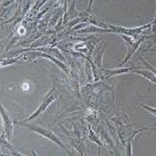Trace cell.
<instances>
[{"instance_id":"obj_12","label":"cell","mask_w":156,"mask_h":156,"mask_svg":"<svg viewBox=\"0 0 156 156\" xmlns=\"http://www.w3.org/2000/svg\"><path fill=\"white\" fill-rule=\"evenodd\" d=\"M89 138L91 140H93L94 142H95L96 144L100 145L101 147H103V144H101V142L100 141V140L98 139L97 136H96L95 133L92 131V129H90V126H89Z\"/></svg>"},{"instance_id":"obj_19","label":"cell","mask_w":156,"mask_h":156,"mask_svg":"<svg viewBox=\"0 0 156 156\" xmlns=\"http://www.w3.org/2000/svg\"><path fill=\"white\" fill-rule=\"evenodd\" d=\"M42 2V0H37V3H36V5H35V6H34V9H37V6H38L39 5H40V3H41V2Z\"/></svg>"},{"instance_id":"obj_15","label":"cell","mask_w":156,"mask_h":156,"mask_svg":"<svg viewBox=\"0 0 156 156\" xmlns=\"http://www.w3.org/2000/svg\"><path fill=\"white\" fill-rule=\"evenodd\" d=\"M141 105H142V106H143V108H146V109H147V110H148V111H150V112H151V113L156 114V108H151V107H147V105H143V104H142Z\"/></svg>"},{"instance_id":"obj_1","label":"cell","mask_w":156,"mask_h":156,"mask_svg":"<svg viewBox=\"0 0 156 156\" xmlns=\"http://www.w3.org/2000/svg\"><path fill=\"white\" fill-rule=\"evenodd\" d=\"M18 124L21 125V126H26V127H27L28 129H30V130H32V131L39 133V134L41 135V136H43L44 137H45V138L51 140V141L53 142V143L58 144L59 147H62L63 150H65V151H66L68 154H70V153H69V151L67 150V148H66V147H65V145L62 144V141L60 140V139L58 138V136H57L56 134H55L53 132L50 131V130H48V129H44V128L40 127V126L27 124V123H26L25 122H18Z\"/></svg>"},{"instance_id":"obj_3","label":"cell","mask_w":156,"mask_h":156,"mask_svg":"<svg viewBox=\"0 0 156 156\" xmlns=\"http://www.w3.org/2000/svg\"><path fill=\"white\" fill-rule=\"evenodd\" d=\"M151 25V23H148V24H146L144 26H142V27H135V28H127V27H118V26H115V25L105 24V27L112 29L113 33L125 34V35L129 36V37L131 36V37H133V38H136V36H138L139 34H141L144 29L149 27Z\"/></svg>"},{"instance_id":"obj_9","label":"cell","mask_w":156,"mask_h":156,"mask_svg":"<svg viewBox=\"0 0 156 156\" xmlns=\"http://www.w3.org/2000/svg\"><path fill=\"white\" fill-rule=\"evenodd\" d=\"M110 33L112 32V29L110 28H100L98 27H94V25H90L89 27L83 29H80L78 33Z\"/></svg>"},{"instance_id":"obj_17","label":"cell","mask_w":156,"mask_h":156,"mask_svg":"<svg viewBox=\"0 0 156 156\" xmlns=\"http://www.w3.org/2000/svg\"><path fill=\"white\" fill-rule=\"evenodd\" d=\"M48 0H42V2H41V3H40V5H39L38 6H37V9H36V10L38 11V10H39V9H40V8H41V6H42V5H44V3H45V2H48Z\"/></svg>"},{"instance_id":"obj_5","label":"cell","mask_w":156,"mask_h":156,"mask_svg":"<svg viewBox=\"0 0 156 156\" xmlns=\"http://www.w3.org/2000/svg\"><path fill=\"white\" fill-rule=\"evenodd\" d=\"M1 115L3 121V128L5 136L8 141H10L12 138V130H13V120L8 115L6 110H5L2 105L1 106Z\"/></svg>"},{"instance_id":"obj_4","label":"cell","mask_w":156,"mask_h":156,"mask_svg":"<svg viewBox=\"0 0 156 156\" xmlns=\"http://www.w3.org/2000/svg\"><path fill=\"white\" fill-rule=\"evenodd\" d=\"M121 37L124 39L125 41L126 42L128 47V51L127 53H126V57H125L124 60L122 61V63H120L119 65V67H121L122 66H123L124 64H126L128 61L129 60V58H131L132 55L134 54L135 51H136V49L138 48V47L140 46V43H141L142 40L143 39H139L137 41H135L132 37H130L129 36L125 35V34H120Z\"/></svg>"},{"instance_id":"obj_2","label":"cell","mask_w":156,"mask_h":156,"mask_svg":"<svg viewBox=\"0 0 156 156\" xmlns=\"http://www.w3.org/2000/svg\"><path fill=\"white\" fill-rule=\"evenodd\" d=\"M55 87H52V88H51V90H49V91L47 93L46 95L44 96V99L42 100V101H41V103L38 106V108H37V109H36L35 111H34V112H33V113H32L31 115H30V116H29L28 118L24 121L25 122H29V121L32 120V119H35L37 115H39L41 113L44 112V111L46 110V108H48V105H49L50 104H51V103L55 99V98H56L55 97Z\"/></svg>"},{"instance_id":"obj_18","label":"cell","mask_w":156,"mask_h":156,"mask_svg":"<svg viewBox=\"0 0 156 156\" xmlns=\"http://www.w3.org/2000/svg\"><path fill=\"white\" fill-rule=\"evenodd\" d=\"M94 2V0H90V3H89V6H88V12H90V9H91V6H92V3Z\"/></svg>"},{"instance_id":"obj_14","label":"cell","mask_w":156,"mask_h":156,"mask_svg":"<svg viewBox=\"0 0 156 156\" xmlns=\"http://www.w3.org/2000/svg\"><path fill=\"white\" fill-rule=\"evenodd\" d=\"M62 9H59V10L57 12L56 14H55V16H53V17L51 18V21L49 23V25L51 24V26H53L54 24L55 23V22H56V20H57V18H58L59 16H61V14H62Z\"/></svg>"},{"instance_id":"obj_10","label":"cell","mask_w":156,"mask_h":156,"mask_svg":"<svg viewBox=\"0 0 156 156\" xmlns=\"http://www.w3.org/2000/svg\"><path fill=\"white\" fill-rule=\"evenodd\" d=\"M132 72L135 73H137V74H140L141 76H144L146 77L147 79H148L150 81L153 82L154 83L156 84V76L151 72V71H148V70H133Z\"/></svg>"},{"instance_id":"obj_16","label":"cell","mask_w":156,"mask_h":156,"mask_svg":"<svg viewBox=\"0 0 156 156\" xmlns=\"http://www.w3.org/2000/svg\"><path fill=\"white\" fill-rule=\"evenodd\" d=\"M151 25L153 26V32H154L155 33L156 32V15H155V17H154V22H152L151 23Z\"/></svg>"},{"instance_id":"obj_8","label":"cell","mask_w":156,"mask_h":156,"mask_svg":"<svg viewBox=\"0 0 156 156\" xmlns=\"http://www.w3.org/2000/svg\"><path fill=\"white\" fill-rule=\"evenodd\" d=\"M104 72L105 73V78L108 79L109 77L112 76H116V75H121L122 73H129L130 71H133L132 68H120L119 69H104Z\"/></svg>"},{"instance_id":"obj_7","label":"cell","mask_w":156,"mask_h":156,"mask_svg":"<svg viewBox=\"0 0 156 156\" xmlns=\"http://www.w3.org/2000/svg\"><path fill=\"white\" fill-rule=\"evenodd\" d=\"M144 129H154L151 128H144V129H138V130H131L129 132V134L127 137V142H126V154L127 155H132V142H133L134 136H136L139 132L144 130Z\"/></svg>"},{"instance_id":"obj_13","label":"cell","mask_w":156,"mask_h":156,"mask_svg":"<svg viewBox=\"0 0 156 156\" xmlns=\"http://www.w3.org/2000/svg\"><path fill=\"white\" fill-rule=\"evenodd\" d=\"M21 58V57H17V58H6L5 59V61H4L3 59L2 60V63H4L2 64V66H7V65H10V64H12V63H15V62H17L18 60H19L20 58Z\"/></svg>"},{"instance_id":"obj_6","label":"cell","mask_w":156,"mask_h":156,"mask_svg":"<svg viewBox=\"0 0 156 156\" xmlns=\"http://www.w3.org/2000/svg\"><path fill=\"white\" fill-rule=\"evenodd\" d=\"M30 55H33V56H41L43 57V58H48L49 60L52 61L55 64H56L57 66L60 68L62 70H63L65 73H67V74L69 73V70H68L67 66H66L63 62L58 60V59H57L56 58H55V56H53V55H49V54L45 53V52H44V53H43V52H32V53H30Z\"/></svg>"},{"instance_id":"obj_11","label":"cell","mask_w":156,"mask_h":156,"mask_svg":"<svg viewBox=\"0 0 156 156\" xmlns=\"http://www.w3.org/2000/svg\"><path fill=\"white\" fill-rule=\"evenodd\" d=\"M34 50H37V51H44L45 53L49 54L51 55H53V56L58 57V58H60L61 60H64V58L62 55L60 54V52L58 51L57 49H55V48H36Z\"/></svg>"}]
</instances>
